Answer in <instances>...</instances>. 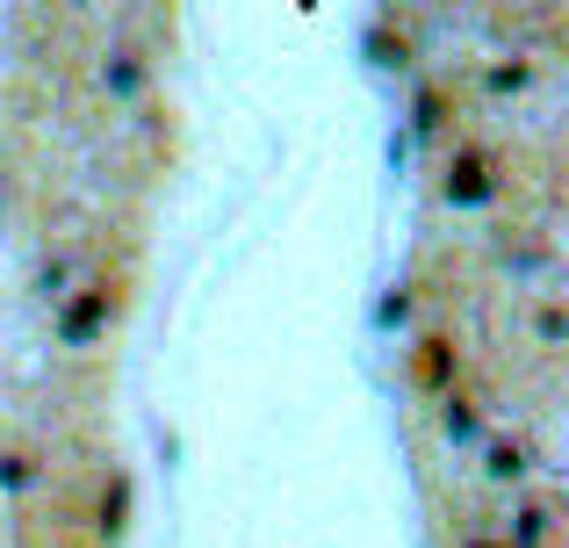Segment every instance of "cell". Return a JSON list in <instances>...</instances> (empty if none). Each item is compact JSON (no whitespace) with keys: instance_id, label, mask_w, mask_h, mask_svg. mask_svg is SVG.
I'll return each mask as SVG.
<instances>
[{"instance_id":"cell-1","label":"cell","mask_w":569,"mask_h":548,"mask_svg":"<svg viewBox=\"0 0 569 548\" xmlns=\"http://www.w3.org/2000/svg\"><path fill=\"white\" fill-rule=\"evenodd\" d=\"M447 196H455L461 210H483V202H490V167H483V152H455V167H447Z\"/></svg>"},{"instance_id":"cell-2","label":"cell","mask_w":569,"mask_h":548,"mask_svg":"<svg viewBox=\"0 0 569 548\" xmlns=\"http://www.w3.org/2000/svg\"><path fill=\"white\" fill-rule=\"evenodd\" d=\"M109 310H116V303H109V289H87L80 303H66V318H58V332H66L72 347H87V339H94L101 325H109Z\"/></svg>"},{"instance_id":"cell-3","label":"cell","mask_w":569,"mask_h":548,"mask_svg":"<svg viewBox=\"0 0 569 548\" xmlns=\"http://www.w3.org/2000/svg\"><path fill=\"white\" fill-rule=\"evenodd\" d=\"M101 80H109V87H116V94H123V101H130V94H138V87H144V72H138V58H130V51H116V58H109V66H101Z\"/></svg>"},{"instance_id":"cell-4","label":"cell","mask_w":569,"mask_h":548,"mask_svg":"<svg viewBox=\"0 0 569 548\" xmlns=\"http://www.w3.org/2000/svg\"><path fill=\"white\" fill-rule=\"evenodd\" d=\"M490 477H527V448H490Z\"/></svg>"},{"instance_id":"cell-5","label":"cell","mask_w":569,"mask_h":548,"mask_svg":"<svg viewBox=\"0 0 569 548\" xmlns=\"http://www.w3.org/2000/svg\"><path fill=\"white\" fill-rule=\"evenodd\" d=\"M418 130H440V94L432 87H418Z\"/></svg>"},{"instance_id":"cell-6","label":"cell","mask_w":569,"mask_h":548,"mask_svg":"<svg viewBox=\"0 0 569 548\" xmlns=\"http://www.w3.org/2000/svg\"><path fill=\"white\" fill-rule=\"evenodd\" d=\"M403 318H411V296H403V289H397V296H382V325H389V332H397Z\"/></svg>"},{"instance_id":"cell-7","label":"cell","mask_w":569,"mask_h":548,"mask_svg":"<svg viewBox=\"0 0 569 548\" xmlns=\"http://www.w3.org/2000/svg\"><path fill=\"white\" fill-rule=\"evenodd\" d=\"M447 434L469 440V434H476V411H469V405H447Z\"/></svg>"},{"instance_id":"cell-8","label":"cell","mask_w":569,"mask_h":548,"mask_svg":"<svg viewBox=\"0 0 569 548\" xmlns=\"http://www.w3.org/2000/svg\"><path fill=\"white\" fill-rule=\"evenodd\" d=\"M490 87H498V94H505V87H527V66H498V72H490Z\"/></svg>"},{"instance_id":"cell-9","label":"cell","mask_w":569,"mask_h":548,"mask_svg":"<svg viewBox=\"0 0 569 548\" xmlns=\"http://www.w3.org/2000/svg\"><path fill=\"white\" fill-rule=\"evenodd\" d=\"M469 548H490V541H469Z\"/></svg>"}]
</instances>
